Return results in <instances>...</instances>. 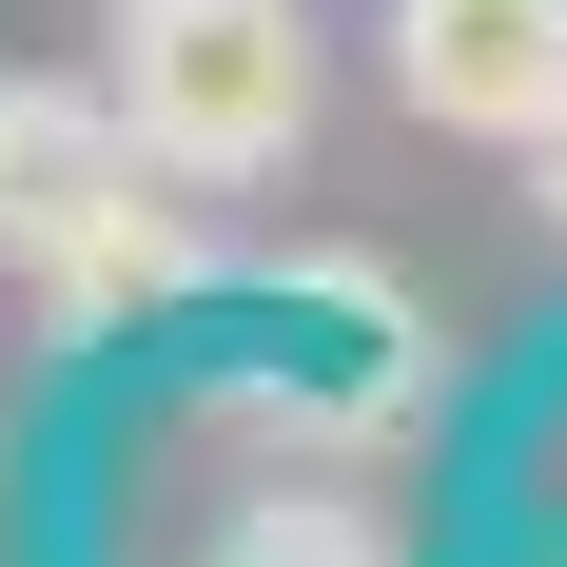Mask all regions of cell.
<instances>
[{
	"label": "cell",
	"mask_w": 567,
	"mask_h": 567,
	"mask_svg": "<svg viewBox=\"0 0 567 567\" xmlns=\"http://www.w3.org/2000/svg\"><path fill=\"white\" fill-rule=\"evenodd\" d=\"M528 216L567 235V117H548V137H528Z\"/></svg>",
	"instance_id": "8992f818"
},
{
	"label": "cell",
	"mask_w": 567,
	"mask_h": 567,
	"mask_svg": "<svg viewBox=\"0 0 567 567\" xmlns=\"http://www.w3.org/2000/svg\"><path fill=\"white\" fill-rule=\"evenodd\" d=\"M117 176H137L117 79H99V99H79V79H0V275L59 293V255L117 216Z\"/></svg>",
	"instance_id": "3957f363"
},
{
	"label": "cell",
	"mask_w": 567,
	"mask_h": 567,
	"mask_svg": "<svg viewBox=\"0 0 567 567\" xmlns=\"http://www.w3.org/2000/svg\"><path fill=\"white\" fill-rule=\"evenodd\" d=\"M216 567H392V548H372V509H333V489H255V509L216 528Z\"/></svg>",
	"instance_id": "5b68a950"
},
{
	"label": "cell",
	"mask_w": 567,
	"mask_h": 567,
	"mask_svg": "<svg viewBox=\"0 0 567 567\" xmlns=\"http://www.w3.org/2000/svg\"><path fill=\"white\" fill-rule=\"evenodd\" d=\"M196 275H216V235H196V196H157V157H137V176H117V216L79 235V255H59V293H40V313L117 333V313H176Z\"/></svg>",
	"instance_id": "277c9868"
},
{
	"label": "cell",
	"mask_w": 567,
	"mask_h": 567,
	"mask_svg": "<svg viewBox=\"0 0 567 567\" xmlns=\"http://www.w3.org/2000/svg\"><path fill=\"white\" fill-rule=\"evenodd\" d=\"M392 99L431 137H548L567 117V0H392Z\"/></svg>",
	"instance_id": "7a4b0ae2"
},
{
	"label": "cell",
	"mask_w": 567,
	"mask_h": 567,
	"mask_svg": "<svg viewBox=\"0 0 567 567\" xmlns=\"http://www.w3.org/2000/svg\"><path fill=\"white\" fill-rule=\"evenodd\" d=\"M117 117L157 176H275L313 137V20L293 0H117Z\"/></svg>",
	"instance_id": "6da1fadb"
}]
</instances>
